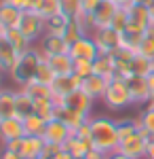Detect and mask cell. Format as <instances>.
<instances>
[{
	"instance_id": "obj_1",
	"label": "cell",
	"mask_w": 154,
	"mask_h": 159,
	"mask_svg": "<svg viewBox=\"0 0 154 159\" xmlns=\"http://www.w3.org/2000/svg\"><path fill=\"white\" fill-rule=\"evenodd\" d=\"M89 125H91V144H93V148L104 151V153H114L118 148L120 136H118V125L114 119L91 117Z\"/></svg>"
},
{
	"instance_id": "obj_2",
	"label": "cell",
	"mask_w": 154,
	"mask_h": 159,
	"mask_svg": "<svg viewBox=\"0 0 154 159\" xmlns=\"http://www.w3.org/2000/svg\"><path fill=\"white\" fill-rule=\"evenodd\" d=\"M42 61H47V55L40 49H36V47H30L25 53L19 55V60H17V64H15V68H13V72L9 74V76H11L19 87H24V85H28L30 81L36 79L38 66H40Z\"/></svg>"
},
{
	"instance_id": "obj_3",
	"label": "cell",
	"mask_w": 154,
	"mask_h": 159,
	"mask_svg": "<svg viewBox=\"0 0 154 159\" xmlns=\"http://www.w3.org/2000/svg\"><path fill=\"white\" fill-rule=\"evenodd\" d=\"M104 104H106L110 110H122L127 108L131 102V93L129 87H127V79H112L106 87V93H104Z\"/></svg>"
},
{
	"instance_id": "obj_4",
	"label": "cell",
	"mask_w": 154,
	"mask_h": 159,
	"mask_svg": "<svg viewBox=\"0 0 154 159\" xmlns=\"http://www.w3.org/2000/svg\"><path fill=\"white\" fill-rule=\"evenodd\" d=\"M17 28L21 30V34H24L30 43H34V40H38V38H42L47 34V19L40 17V15L34 13V11H24L21 21H19Z\"/></svg>"
},
{
	"instance_id": "obj_5",
	"label": "cell",
	"mask_w": 154,
	"mask_h": 159,
	"mask_svg": "<svg viewBox=\"0 0 154 159\" xmlns=\"http://www.w3.org/2000/svg\"><path fill=\"white\" fill-rule=\"evenodd\" d=\"M150 140H152V138L139 129L137 134H133L131 138L120 140V144H118L116 151L125 153V155L131 157V159H146V151H148V142H150Z\"/></svg>"
},
{
	"instance_id": "obj_6",
	"label": "cell",
	"mask_w": 154,
	"mask_h": 159,
	"mask_svg": "<svg viewBox=\"0 0 154 159\" xmlns=\"http://www.w3.org/2000/svg\"><path fill=\"white\" fill-rule=\"evenodd\" d=\"M72 136V129L66 125L63 121L59 119H53V121L47 123V129H45V142H47L49 147H57L61 148L66 142H68V138Z\"/></svg>"
},
{
	"instance_id": "obj_7",
	"label": "cell",
	"mask_w": 154,
	"mask_h": 159,
	"mask_svg": "<svg viewBox=\"0 0 154 159\" xmlns=\"http://www.w3.org/2000/svg\"><path fill=\"white\" fill-rule=\"evenodd\" d=\"M93 38L97 43V49L101 55H112L120 49V34L112 28H104V30H95Z\"/></svg>"
},
{
	"instance_id": "obj_8",
	"label": "cell",
	"mask_w": 154,
	"mask_h": 159,
	"mask_svg": "<svg viewBox=\"0 0 154 159\" xmlns=\"http://www.w3.org/2000/svg\"><path fill=\"white\" fill-rule=\"evenodd\" d=\"M80 83H83V79H78L76 74H70V76H57V79L53 81V85H51V93H53L55 102L61 104L70 93H74L76 89H80Z\"/></svg>"
},
{
	"instance_id": "obj_9",
	"label": "cell",
	"mask_w": 154,
	"mask_h": 159,
	"mask_svg": "<svg viewBox=\"0 0 154 159\" xmlns=\"http://www.w3.org/2000/svg\"><path fill=\"white\" fill-rule=\"evenodd\" d=\"M70 55L74 60H89V61H95L99 57V49H97V43H95L93 36H83L78 38L76 43L70 45Z\"/></svg>"
},
{
	"instance_id": "obj_10",
	"label": "cell",
	"mask_w": 154,
	"mask_h": 159,
	"mask_svg": "<svg viewBox=\"0 0 154 159\" xmlns=\"http://www.w3.org/2000/svg\"><path fill=\"white\" fill-rule=\"evenodd\" d=\"M25 136L24 129V119L19 117H9V119H0V140L2 144L11 142V140H19Z\"/></svg>"
},
{
	"instance_id": "obj_11",
	"label": "cell",
	"mask_w": 154,
	"mask_h": 159,
	"mask_svg": "<svg viewBox=\"0 0 154 159\" xmlns=\"http://www.w3.org/2000/svg\"><path fill=\"white\" fill-rule=\"evenodd\" d=\"M118 11V7L112 2V0H101V4L97 7V11L91 15L93 17V32L95 30H104V28H110L112 25V19Z\"/></svg>"
},
{
	"instance_id": "obj_12",
	"label": "cell",
	"mask_w": 154,
	"mask_h": 159,
	"mask_svg": "<svg viewBox=\"0 0 154 159\" xmlns=\"http://www.w3.org/2000/svg\"><path fill=\"white\" fill-rule=\"evenodd\" d=\"M38 49L42 51L47 57L51 55H63V53H70V43L63 36H57V34H45L42 40H40V47Z\"/></svg>"
},
{
	"instance_id": "obj_13",
	"label": "cell",
	"mask_w": 154,
	"mask_h": 159,
	"mask_svg": "<svg viewBox=\"0 0 154 159\" xmlns=\"http://www.w3.org/2000/svg\"><path fill=\"white\" fill-rule=\"evenodd\" d=\"M127 87H129L131 102H133V104H146V102H150V91H148V81H146V76L131 74L129 79H127Z\"/></svg>"
},
{
	"instance_id": "obj_14",
	"label": "cell",
	"mask_w": 154,
	"mask_h": 159,
	"mask_svg": "<svg viewBox=\"0 0 154 159\" xmlns=\"http://www.w3.org/2000/svg\"><path fill=\"white\" fill-rule=\"evenodd\" d=\"M93 98H89L83 89H76L74 93H70L68 98L61 102V106H68V108L76 110V112H83V115H89L91 117V108H93Z\"/></svg>"
},
{
	"instance_id": "obj_15",
	"label": "cell",
	"mask_w": 154,
	"mask_h": 159,
	"mask_svg": "<svg viewBox=\"0 0 154 159\" xmlns=\"http://www.w3.org/2000/svg\"><path fill=\"white\" fill-rule=\"evenodd\" d=\"M47 142L42 136H24L21 140V157L24 159H38L45 155Z\"/></svg>"
},
{
	"instance_id": "obj_16",
	"label": "cell",
	"mask_w": 154,
	"mask_h": 159,
	"mask_svg": "<svg viewBox=\"0 0 154 159\" xmlns=\"http://www.w3.org/2000/svg\"><path fill=\"white\" fill-rule=\"evenodd\" d=\"M93 74L106 79L108 83H110L112 79H116V61H114V57L99 53V57L93 61Z\"/></svg>"
},
{
	"instance_id": "obj_17",
	"label": "cell",
	"mask_w": 154,
	"mask_h": 159,
	"mask_svg": "<svg viewBox=\"0 0 154 159\" xmlns=\"http://www.w3.org/2000/svg\"><path fill=\"white\" fill-rule=\"evenodd\" d=\"M57 119L59 121H63L68 127H70L72 132L74 129H78L83 123H87L91 117L89 115H83V112H76V110H72V108H68V106H57Z\"/></svg>"
},
{
	"instance_id": "obj_18",
	"label": "cell",
	"mask_w": 154,
	"mask_h": 159,
	"mask_svg": "<svg viewBox=\"0 0 154 159\" xmlns=\"http://www.w3.org/2000/svg\"><path fill=\"white\" fill-rule=\"evenodd\" d=\"M106 87H108V81L106 79H101V76H97V74H91V76H87L83 83H80V89H83L84 93L89 96V98H104V93H106Z\"/></svg>"
},
{
	"instance_id": "obj_19",
	"label": "cell",
	"mask_w": 154,
	"mask_h": 159,
	"mask_svg": "<svg viewBox=\"0 0 154 159\" xmlns=\"http://www.w3.org/2000/svg\"><path fill=\"white\" fill-rule=\"evenodd\" d=\"M47 61L57 76H70V74H74V57H72L70 53L51 55V57H47Z\"/></svg>"
},
{
	"instance_id": "obj_20",
	"label": "cell",
	"mask_w": 154,
	"mask_h": 159,
	"mask_svg": "<svg viewBox=\"0 0 154 159\" xmlns=\"http://www.w3.org/2000/svg\"><path fill=\"white\" fill-rule=\"evenodd\" d=\"M17 91L19 89H0V119L17 117L15 115V108H17Z\"/></svg>"
},
{
	"instance_id": "obj_21",
	"label": "cell",
	"mask_w": 154,
	"mask_h": 159,
	"mask_svg": "<svg viewBox=\"0 0 154 159\" xmlns=\"http://www.w3.org/2000/svg\"><path fill=\"white\" fill-rule=\"evenodd\" d=\"M17 60H19V53L13 49L6 40H0V70L4 74H11Z\"/></svg>"
},
{
	"instance_id": "obj_22",
	"label": "cell",
	"mask_w": 154,
	"mask_h": 159,
	"mask_svg": "<svg viewBox=\"0 0 154 159\" xmlns=\"http://www.w3.org/2000/svg\"><path fill=\"white\" fill-rule=\"evenodd\" d=\"M57 102L55 98H40V100H34V112L38 117H42L45 121H53L57 119Z\"/></svg>"
},
{
	"instance_id": "obj_23",
	"label": "cell",
	"mask_w": 154,
	"mask_h": 159,
	"mask_svg": "<svg viewBox=\"0 0 154 159\" xmlns=\"http://www.w3.org/2000/svg\"><path fill=\"white\" fill-rule=\"evenodd\" d=\"M61 148H66L74 159H80L93 148V144H91V140H84V138H78V136L72 134L70 138H68V142H66Z\"/></svg>"
},
{
	"instance_id": "obj_24",
	"label": "cell",
	"mask_w": 154,
	"mask_h": 159,
	"mask_svg": "<svg viewBox=\"0 0 154 159\" xmlns=\"http://www.w3.org/2000/svg\"><path fill=\"white\" fill-rule=\"evenodd\" d=\"M21 15H24L21 9L0 2V24L2 25H6V28H17L19 21H21Z\"/></svg>"
},
{
	"instance_id": "obj_25",
	"label": "cell",
	"mask_w": 154,
	"mask_h": 159,
	"mask_svg": "<svg viewBox=\"0 0 154 159\" xmlns=\"http://www.w3.org/2000/svg\"><path fill=\"white\" fill-rule=\"evenodd\" d=\"M2 40H6V43H9V45H11V47L17 51L19 55H21V53H25V51L30 49V45H32V43H30V40L21 34V30H19V28H9L6 36L2 38Z\"/></svg>"
},
{
	"instance_id": "obj_26",
	"label": "cell",
	"mask_w": 154,
	"mask_h": 159,
	"mask_svg": "<svg viewBox=\"0 0 154 159\" xmlns=\"http://www.w3.org/2000/svg\"><path fill=\"white\" fill-rule=\"evenodd\" d=\"M24 129L25 136H45V129H47V121L38 115H30L24 119Z\"/></svg>"
},
{
	"instance_id": "obj_27",
	"label": "cell",
	"mask_w": 154,
	"mask_h": 159,
	"mask_svg": "<svg viewBox=\"0 0 154 159\" xmlns=\"http://www.w3.org/2000/svg\"><path fill=\"white\" fill-rule=\"evenodd\" d=\"M15 115L19 119H25V117L34 115V98H30L24 89L17 91V108H15Z\"/></svg>"
},
{
	"instance_id": "obj_28",
	"label": "cell",
	"mask_w": 154,
	"mask_h": 159,
	"mask_svg": "<svg viewBox=\"0 0 154 159\" xmlns=\"http://www.w3.org/2000/svg\"><path fill=\"white\" fill-rule=\"evenodd\" d=\"M34 13H38L40 17H53L61 13V7H59V0H36V7H34Z\"/></svg>"
},
{
	"instance_id": "obj_29",
	"label": "cell",
	"mask_w": 154,
	"mask_h": 159,
	"mask_svg": "<svg viewBox=\"0 0 154 159\" xmlns=\"http://www.w3.org/2000/svg\"><path fill=\"white\" fill-rule=\"evenodd\" d=\"M25 93L30 96V98L34 100H40V98H53V93H51V87L49 85H42V83H38V81H30L28 85L21 87Z\"/></svg>"
},
{
	"instance_id": "obj_30",
	"label": "cell",
	"mask_w": 154,
	"mask_h": 159,
	"mask_svg": "<svg viewBox=\"0 0 154 159\" xmlns=\"http://www.w3.org/2000/svg\"><path fill=\"white\" fill-rule=\"evenodd\" d=\"M131 70H133V74H137V76H148V74L152 72V60L135 53L133 60H131Z\"/></svg>"
},
{
	"instance_id": "obj_31",
	"label": "cell",
	"mask_w": 154,
	"mask_h": 159,
	"mask_svg": "<svg viewBox=\"0 0 154 159\" xmlns=\"http://www.w3.org/2000/svg\"><path fill=\"white\" fill-rule=\"evenodd\" d=\"M137 121H139V127H142L143 134H148L150 138H154V108L152 106H146V108L139 112Z\"/></svg>"
},
{
	"instance_id": "obj_32",
	"label": "cell",
	"mask_w": 154,
	"mask_h": 159,
	"mask_svg": "<svg viewBox=\"0 0 154 159\" xmlns=\"http://www.w3.org/2000/svg\"><path fill=\"white\" fill-rule=\"evenodd\" d=\"M68 21H70V19H68L66 15L57 13V15H53V17H49V19H47V32H49V34H57V36H63Z\"/></svg>"
},
{
	"instance_id": "obj_33",
	"label": "cell",
	"mask_w": 154,
	"mask_h": 159,
	"mask_svg": "<svg viewBox=\"0 0 154 159\" xmlns=\"http://www.w3.org/2000/svg\"><path fill=\"white\" fill-rule=\"evenodd\" d=\"M83 36H87V30L78 24V19H70V21H68V25H66L63 38H66V40L72 45V43H76L78 38H83Z\"/></svg>"
},
{
	"instance_id": "obj_34",
	"label": "cell",
	"mask_w": 154,
	"mask_h": 159,
	"mask_svg": "<svg viewBox=\"0 0 154 159\" xmlns=\"http://www.w3.org/2000/svg\"><path fill=\"white\" fill-rule=\"evenodd\" d=\"M116 125H118V136H120V140L131 138L133 134H137V132L142 129L137 119H120V121H116Z\"/></svg>"
},
{
	"instance_id": "obj_35",
	"label": "cell",
	"mask_w": 154,
	"mask_h": 159,
	"mask_svg": "<svg viewBox=\"0 0 154 159\" xmlns=\"http://www.w3.org/2000/svg\"><path fill=\"white\" fill-rule=\"evenodd\" d=\"M137 53L143 55V57H148V60H154V32L152 30H148L142 36L139 47H137Z\"/></svg>"
},
{
	"instance_id": "obj_36",
	"label": "cell",
	"mask_w": 154,
	"mask_h": 159,
	"mask_svg": "<svg viewBox=\"0 0 154 159\" xmlns=\"http://www.w3.org/2000/svg\"><path fill=\"white\" fill-rule=\"evenodd\" d=\"M57 79V74L53 72V68L49 66V61H42L40 66H38V72H36V79L34 81H38V83H42V85H53V81Z\"/></svg>"
},
{
	"instance_id": "obj_37",
	"label": "cell",
	"mask_w": 154,
	"mask_h": 159,
	"mask_svg": "<svg viewBox=\"0 0 154 159\" xmlns=\"http://www.w3.org/2000/svg\"><path fill=\"white\" fill-rule=\"evenodd\" d=\"M61 7V15H66L68 19H76L83 9H80V0H59Z\"/></svg>"
},
{
	"instance_id": "obj_38",
	"label": "cell",
	"mask_w": 154,
	"mask_h": 159,
	"mask_svg": "<svg viewBox=\"0 0 154 159\" xmlns=\"http://www.w3.org/2000/svg\"><path fill=\"white\" fill-rule=\"evenodd\" d=\"M127 24H129V11L127 9H118L116 15H114V19H112V30H116V32H125L127 30Z\"/></svg>"
},
{
	"instance_id": "obj_39",
	"label": "cell",
	"mask_w": 154,
	"mask_h": 159,
	"mask_svg": "<svg viewBox=\"0 0 154 159\" xmlns=\"http://www.w3.org/2000/svg\"><path fill=\"white\" fill-rule=\"evenodd\" d=\"M74 74L78 76V79H87V76H91L93 74V61L89 60H74Z\"/></svg>"
},
{
	"instance_id": "obj_40",
	"label": "cell",
	"mask_w": 154,
	"mask_h": 159,
	"mask_svg": "<svg viewBox=\"0 0 154 159\" xmlns=\"http://www.w3.org/2000/svg\"><path fill=\"white\" fill-rule=\"evenodd\" d=\"M99 4H101V0H80V9H83V13H87V15H93Z\"/></svg>"
},
{
	"instance_id": "obj_41",
	"label": "cell",
	"mask_w": 154,
	"mask_h": 159,
	"mask_svg": "<svg viewBox=\"0 0 154 159\" xmlns=\"http://www.w3.org/2000/svg\"><path fill=\"white\" fill-rule=\"evenodd\" d=\"M72 134L78 136V138H84V140H91V125H89V121L83 123V125H80L78 129H74Z\"/></svg>"
},
{
	"instance_id": "obj_42",
	"label": "cell",
	"mask_w": 154,
	"mask_h": 159,
	"mask_svg": "<svg viewBox=\"0 0 154 159\" xmlns=\"http://www.w3.org/2000/svg\"><path fill=\"white\" fill-rule=\"evenodd\" d=\"M108 155L110 153H104V151H97V148H91L87 155H84V159H108Z\"/></svg>"
},
{
	"instance_id": "obj_43",
	"label": "cell",
	"mask_w": 154,
	"mask_h": 159,
	"mask_svg": "<svg viewBox=\"0 0 154 159\" xmlns=\"http://www.w3.org/2000/svg\"><path fill=\"white\" fill-rule=\"evenodd\" d=\"M21 140H24V138H19V140H11V142H6V144H4V148L21 155Z\"/></svg>"
},
{
	"instance_id": "obj_44",
	"label": "cell",
	"mask_w": 154,
	"mask_h": 159,
	"mask_svg": "<svg viewBox=\"0 0 154 159\" xmlns=\"http://www.w3.org/2000/svg\"><path fill=\"white\" fill-rule=\"evenodd\" d=\"M49 159H74V157H72V155L68 153V151H66V148H57V151H55V153H53V155H51Z\"/></svg>"
},
{
	"instance_id": "obj_45",
	"label": "cell",
	"mask_w": 154,
	"mask_h": 159,
	"mask_svg": "<svg viewBox=\"0 0 154 159\" xmlns=\"http://www.w3.org/2000/svg\"><path fill=\"white\" fill-rule=\"evenodd\" d=\"M146 81H148V91H150V100H154V72H150L146 76Z\"/></svg>"
},
{
	"instance_id": "obj_46",
	"label": "cell",
	"mask_w": 154,
	"mask_h": 159,
	"mask_svg": "<svg viewBox=\"0 0 154 159\" xmlns=\"http://www.w3.org/2000/svg\"><path fill=\"white\" fill-rule=\"evenodd\" d=\"M118 9H129V7H133L135 4V0H112Z\"/></svg>"
},
{
	"instance_id": "obj_47",
	"label": "cell",
	"mask_w": 154,
	"mask_h": 159,
	"mask_svg": "<svg viewBox=\"0 0 154 159\" xmlns=\"http://www.w3.org/2000/svg\"><path fill=\"white\" fill-rule=\"evenodd\" d=\"M146 159H154V138L148 142V151H146Z\"/></svg>"
},
{
	"instance_id": "obj_48",
	"label": "cell",
	"mask_w": 154,
	"mask_h": 159,
	"mask_svg": "<svg viewBox=\"0 0 154 159\" xmlns=\"http://www.w3.org/2000/svg\"><path fill=\"white\" fill-rule=\"evenodd\" d=\"M108 159H131V157H127L125 153H120V151H114V153H110L108 155Z\"/></svg>"
},
{
	"instance_id": "obj_49",
	"label": "cell",
	"mask_w": 154,
	"mask_h": 159,
	"mask_svg": "<svg viewBox=\"0 0 154 159\" xmlns=\"http://www.w3.org/2000/svg\"><path fill=\"white\" fill-rule=\"evenodd\" d=\"M0 2L11 4V7H17V9H21V7H24V0H0Z\"/></svg>"
},
{
	"instance_id": "obj_50",
	"label": "cell",
	"mask_w": 154,
	"mask_h": 159,
	"mask_svg": "<svg viewBox=\"0 0 154 159\" xmlns=\"http://www.w3.org/2000/svg\"><path fill=\"white\" fill-rule=\"evenodd\" d=\"M135 4H142V7H150V9H152L154 0H135Z\"/></svg>"
},
{
	"instance_id": "obj_51",
	"label": "cell",
	"mask_w": 154,
	"mask_h": 159,
	"mask_svg": "<svg viewBox=\"0 0 154 159\" xmlns=\"http://www.w3.org/2000/svg\"><path fill=\"white\" fill-rule=\"evenodd\" d=\"M2 76H4V72L0 70V89H2Z\"/></svg>"
},
{
	"instance_id": "obj_52",
	"label": "cell",
	"mask_w": 154,
	"mask_h": 159,
	"mask_svg": "<svg viewBox=\"0 0 154 159\" xmlns=\"http://www.w3.org/2000/svg\"><path fill=\"white\" fill-rule=\"evenodd\" d=\"M148 106H152V108H154V100H150V102H148Z\"/></svg>"
},
{
	"instance_id": "obj_53",
	"label": "cell",
	"mask_w": 154,
	"mask_h": 159,
	"mask_svg": "<svg viewBox=\"0 0 154 159\" xmlns=\"http://www.w3.org/2000/svg\"><path fill=\"white\" fill-rule=\"evenodd\" d=\"M150 11H152V19H154V4H152V9H150Z\"/></svg>"
},
{
	"instance_id": "obj_54",
	"label": "cell",
	"mask_w": 154,
	"mask_h": 159,
	"mask_svg": "<svg viewBox=\"0 0 154 159\" xmlns=\"http://www.w3.org/2000/svg\"><path fill=\"white\" fill-rule=\"evenodd\" d=\"M152 72H154V60H152Z\"/></svg>"
},
{
	"instance_id": "obj_55",
	"label": "cell",
	"mask_w": 154,
	"mask_h": 159,
	"mask_svg": "<svg viewBox=\"0 0 154 159\" xmlns=\"http://www.w3.org/2000/svg\"><path fill=\"white\" fill-rule=\"evenodd\" d=\"M150 30H152V32H154V24H152V28H150Z\"/></svg>"
},
{
	"instance_id": "obj_56",
	"label": "cell",
	"mask_w": 154,
	"mask_h": 159,
	"mask_svg": "<svg viewBox=\"0 0 154 159\" xmlns=\"http://www.w3.org/2000/svg\"><path fill=\"white\" fill-rule=\"evenodd\" d=\"M80 159H84V157H80Z\"/></svg>"
}]
</instances>
